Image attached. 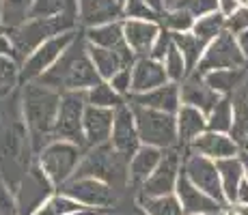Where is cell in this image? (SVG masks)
Masks as SVG:
<instances>
[{
	"mask_svg": "<svg viewBox=\"0 0 248 215\" xmlns=\"http://www.w3.org/2000/svg\"><path fill=\"white\" fill-rule=\"evenodd\" d=\"M37 82L50 86L59 93H69V90H89L91 86L102 82L97 69L89 54V41L84 37V30L80 28L76 39L69 43V47L59 56L54 65L41 75Z\"/></svg>",
	"mask_w": 248,
	"mask_h": 215,
	"instance_id": "1",
	"label": "cell"
},
{
	"mask_svg": "<svg viewBox=\"0 0 248 215\" xmlns=\"http://www.w3.org/2000/svg\"><path fill=\"white\" fill-rule=\"evenodd\" d=\"M20 103L22 114L26 121L28 133H31L32 151L39 153L47 142L54 140V125L56 114L61 106V93L50 86L37 82H22L20 84Z\"/></svg>",
	"mask_w": 248,
	"mask_h": 215,
	"instance_id": "2",
	"label": "cell"
},
{
	"mask_svg": "<svg viewBox=\"0 0 248 215\" xmlns=\"http://www.w3.org/2000/svg\"><path fill=\"white\" fill-rule=\"evenodd\" d=\"M74 176H91L112 185L117 192H125L130 185V159L112 149L110 142L89 146L80 159Z\"/></svg>",
	"mask_w": 248,
	"mask_h": 215,
	"instance_id": "3",
	"label": "cell"
},
{
	"mask_svg": "<svg viewBox=\"0 0 248 215\" xmlns=\"http://www.w3.org/2000/svg\"><path fill=\"white\" fill-rule=\"evenodd\" d=\"M78 28H80L78 15H54V17H31L22 26L4 32L13 43L17 63L22 65L41 43H46L47 39H52L56 35H63V32L78 30Z\"/></svg>",
	"mask_w": 248,
	"mask_h": 215,
	"instance_id": "4",
	"label": "cell"
},
{
	"mask_svg": "<svg viewBox=\"0 0 248 215\" xmlns=\"http://www.w3.org/2000/svg\"><path fill=\"white\" fill-rule=\"evenodd\" d=\"M84 151L87 149L76 144V142L52 140L35 155V161L41 166V170L47 174V179L54 183V187L59 189L61 185H65L76 174V168H78Z\"/></svg>",
	"mask_w": 248,
	"mask_h": 215,
	"instance_id": "5",
	"label": "cell"
},
{
	"mask_svg": "<svg viewBox=\"0 0 248 215\" xmlns=\"http://www.w3.org/2000/svg\"><path fill=\"white\" fill-rule=\"evenodd\" d=\"M132 110H134L138 136H140L142 144L158 146L162 151L179 146L175 114L160 112V110H151V108H142V106H132Z\"/></svg>",
	"mask_w": 248,
	"mask_h": 215,
	"instance_id": "6",
	"label": "cell"
},
{
	"mask_svg": "<svg viewBox=\"0 0 248 215\" xmlns=\"http://www.w3.org/2000/svg\"><path fill=\"white\" fill-rule=\"evenodd\" d=\"M56 192L69 196L84 209H99V211H112L121 200V192H117L112 185L99 179H91V176H71Z\"/></svg>",
	"mask_w": 248,
	"mask_h": 215,
	"instance_id": "7",
	"label": "cell"
},
{
	"mask_svg": "<svg viewBox=\"0 0 248 215\" xmlns=\"http://www.w3.org/2000/svg\"><path fill=\"white\" fill-rule=\"evenodd\" d=\"M84 110H87L84 93H80V90L61 93V106L54 125V140H69L87 149V142H84Z\"/></svg>",
	"mask_w": 248,
	"mask_h": 215,
	"instance_id": "8",
	"label": "cell"
},
{
	"mask_svg": "<svg viewBox=\"0 0 248 215\" xmlns=\"http://www.w3.org/2000/svg\"><path fill=\"white\" fill-rule=\"evenodd\" d=\"M54 192H56L54 183L47 179V174L41 170V166L37 164V161H32V166L26 170V174L22 176L17 189L13 192L17 215H35L37 209Z\"/></svg>",
	"mask_w": 248,
	"mask_h": 215,
	"instance_id": "9",
	"label": "cell"
},
{
	"mask_svg": "<svg viewBox=\"0 0 248 215\" xmlns=\"http://www.w3.org/2000/svg\"><path fill=\"white\" fill-rule=\"evenodd\" d=\"M240 67H246V58L240 50L237 37L231 35L229 30H225L214 41L207 43L201 63H199V67L192 71V73L205 75V73L216 71V69H240Z\"/></svg>",
	"mask_w": 248,
	"mask_h": 215,
	"instance_id": "10",
	"label": "cell"
},
{
	"mask_svg": "<svg viewBox=\"0 0 248 215\" xmlns=\"http://www.w3.org/2000/svg\"><path fill=\"white\" fill-rule=\"evenodd\" d=\"M181 172H184L190 183L197 185L201 192L212 196L214 200H218L220 204L227 207L225 192H222V183H220V172H218V166L214 159L184 149V170Z\"/></svg>",
	"mask_w": 248,
	"mask_h": 215,
	"instance_id": "11",
	"label": "cell"
},
{
	"mask_svg": "<svg viewBox=\"0 0 248 215\" xmlns=\"http://www.w3.org/2000/svg\"><path fill=\"white\" fill-rule=\"evenodd\" d=\"M184 170V149L181 146H173L162 153V159L158 168L154 170V174L140 185L136 194L140 196H166L175 194L177 181Z\"/></svg>",
	"mask_w": 248,
	"mask_h": 215,
	"instance_id": "12",
	"label": "cell"
},
{
	"mask_svg": "<svg viewBox=\"0 0 248 215\" xmlns=\"http://www.w3.org/2000/svg\"><path fill=\"white\" fill-rule=\"evenodd\" d=\"M78 30L63 32V35H56V37H52V39H47L46 43H41V45L22 63V69H20V80L22 82L39 80L41 75H44L46 71L50 69L56 60H59V56L69 47V43L76 39Z\"/></svg>",
	"mask_w": 248,
	"mask_h": 215,
	"instance_id": "13",
	"label": "cell"
},
{
	"mask_svg": "<svg viewBox=\"0 0 248 215\" xmlns=\"http://www.w3.org/2000/svg\"><path fill=\"white\" fill-rule=\"evenodd\" d=\"M110 144L114 151H119L121 155H125L127 159H132V155L140 149L142 142L138 136L134 110L130 103H123L121 108L114 110V123H112V133H110Z\"/></svg>",
	"mask_w": 248,
	"mask_h": 215,
	"instance_id": "14",
	"label": "cell"
},
{
	"mask_svg": "<svg viewBox=\"0 0 248 215\" xmlns=\"http://www.w3.org/2000/svg\"><path fill=\"white\" fill-rule=\"evenodd\" d=\"M89 54L91 60H93L95 69H97L99 78L102 80H110L117 71L125 69V67H132L136 63L138 56L127 47V43H123L121 47H99V45H91L89 43Z\"/></svg>",
	"mask_w": 248,
	"mask_h": 215,
	"instance_id": "15",
	"label": "cell"
},
{
	"mask_svg": "<svg viewBox=\"0 0 248 215\" xmlns=\"http://www.w3.org/2000/svg\"><path fill=\"white\" fill-rule=\"evenodd\" d=\"M127 103L130 106H142V108L160 110V112L177 114V110L181 108L179 84L166 82L154 90H147V93H132L127 95Z\"/></svg>",
	"mask_w": 248,
	"mask_h": 215,
	"instance_id": "16",
	"label": "cell"
},
{
	"mask_svg": "<svg viewBox=\"0 0 248 215\" xmlns=\"http://www.w3.org/2000/svg\"><path fill=\"white\" fill-rule=\"evenodd\" d=\"M175 194H177L181 207H184L186 215H207V213H216L220 209H227L225 204H220L218 200H214L212 196H207L205 192L192 185L188 181V176L181 172L179 181H177V187H175Z\"/></svg>",
	"mask_w": 248,
	"mask_h": 215,
	"instance_id": "17",
	"label": "cell"
},
{
	"mask_svg": "<svg viewBox=\"0 0 248 215\" xmlns=\"http://www.w3.org/2000/svg\"><path fill=\"white\" fill-rule=\"evenodd\" d=\"M186 149L192 151V153H199V155L209 157V159H214V161L240 155V144H237L229 133L209 131V129L205 133H201L199 138H194Z\"/></svg>",
	"mask_w": 248,
	"mask_h": 215,
	"instance_id": "18",
	"label": "cell"
},
{
	"mask_svg": "<svg viewBox=\"0 0 248 215\" xmlns=\"http://www.w3.org/2000/svg\"><path fill=\"white\" fill-rule=\"evenodd\" d=\"M114 20H123V4L119 0H78L80 28H93Z\"/></svg>",
	"mask_w": 248,
	"mask_h": 215,
	"instance_id": "19",
	"label": "cell"
},
{
	"mask_svg": "<svg viewBox=\"0 0 248 215\" xmlns=\"http://www.w3.org/2000/svg\"><path fill=\"white\" fill-rule=\"evenodd\" d=\"M160 22H147V20H123V37L132 52L140 56H149L151 47L160 35Z\"/></svg>",
	"mask_w": 248,
	"mask_h": 215,
	"instance_id": "20",
	"label": "cell"
},
{
	"mask_svg": "<svg viewBox=\"0 0 248 215\" xmlns=\"http://www.w3.org/2000/svg\"><path fill=\"white\" fill-rule=\"evenodd\" d=\"M179 95H181V103L199 108L205 114L216 106L222 97V95H218L212 86L205 82L203 75H199V73H190L188 78L179 84Z\"/></svg>",
	"mask_w": 248,
	"mask_h": 215,
	"instance_id": "21",
	"label": "cell"
},
{
	"mask_svg": "<svg viewBox=\"0 0 248 215\" xmlns=\"http://www.w3.org/2000/svg\"><path fill=\"white\" fill-rule=\"evenodd\" d=\"M112 123H114V110L89 106L87 103V110H84V142H87V149L110 142Z\"/></svg>",
	"mask_w": 248,
	"mask_h": 215,
	"instance_id": "22",
	"label": "cell"
},
{
	"mask_svg": "<svg viewBox=\"0 0 248 215\" xmlns=\"http://www.w3.org/2000/svg\"><path fill=\"white\" fill-rule=\"evenodd\" d=\"M169 82L164 65L151 56H140L132 65V93H147ZM130 93V95H132Z\"/></svg>",
	"mask_w": 248,
	"mask_h": 215,
	"instance_id": "23",
	"label": "cell"
},
{
	"mask_svg": "<svg viewBox=\"0 0 248 215\" xmlns=\"http://www.w3.org/2000/svg\"><path fill=\"white\" fill-rule=\"evenodd\" d=\"M175 121H177V138L181 149H186L194 138L207 131V114L201 112L199 108L186 106V103H181V108L177 110Z\"/></svg>",
	"mask_w": 248,
	"mask_h": 215,
	"instance_id": "24",
	"label": "cell"
},
{
	"mask_svg": "<svg viewBox=\"0 0 248 215\" xmlns=\"http://www.w3.org/2000/svg\"><path fill=\"white\" fill-rule=\"evenodd\" d=\"M162 149L158 146L142 144L130 159V185L136 189H140V185L154 174V170L158 168L162 159Z\"/></svg>",
	"mask_w": 248,
	"mask_h": 215,
	"instance_id": "25",
	"label": "cell"
},
{
	"mask_svg": "<svg viewBox=\"0 0 248 215\" xmlns=\"http://www.w3.org/2000/svg\"><path fill=\"white\" fill-rule=\"evenodd\" d=\"M218 172H220V183H222V192H225L227 204L235 202L237 189L240 183L246 179V164L240 155L235 157H227V159H218L216 161Z\"/></svg>",
	"mask_w": 248,
	"mask_h": 215,
	"instance_id": "26",
	"label": "cell"
},
{
	"mask_svg": "<svg viewBox=\"0 0 248 215\" xmlns=\"http://www.w3.org/2000/svg\"><path fill=\"white\" fill-rule=\"evenodd\" d=\"M203 78L218 95L231 97V95L248 80V67H240V69H216V71L205 73Z\"/></svg>",
	"mask_w": 248,
	"mask_h": 215,
	"instance_id": "27",
	"label": "cell"
},
{
	"mask_svg": "<svg viewBox=\"0 0 248 215\" xmlns=\"http://www.w3.org/2000/svg\"><path fill=\"white\" fill-rule=\"evenodd\" d=\"M84 37L91 45H99V47H121L125 43V37H123V20H114V22H106L99 24V26L93 28H82Z\"/></svg>",
	"mask_w": 248,
	"mask_h": 215,
	"instance_id": "28",
	"label": "cell"
},
{
	"mask_svg": "<svg viewBox=\"0 0 248 215\" xmlns=\"http://www.w3.org/2000/svg\"><path fill=\"white\" fill-rule=\"evenodd\" d=\"M173 43L177 45L181 56H184L186 65H188V71L192 73V71L199 67V63H201L207 43L203 39H199L194 32H173Z\"/></svg>",
	"mask_w": 248,
	"mask_h": 215,
	"instance_id": "29",
	"label": "cell"
},
{
	"mask_svg": "<svg viewBox=\"0 0 248 215\" xmlns=\"http://www.w3.org/2000/svg\"><path fill=\"white\" fill-rule=\"evenodd\" d=\"M231 101H233V112H235V121H233V129L229 136L235 142H240L248 138V80L231 95Z\"/></svg>",
	"mask_w": 248,
	"mask_h": 215,
	"instance_id": "30",
	"label": "cell"
},
{
	"mask_svg": "<svg viewBox=\"0 0 248 215\" xmlns=\"http://www.w3.org/2000/svg\"><path fill=\"white\" fill-rule=\"evenodd\" d=\"M32 4H35V0H2V4H0V26H2V30L22 26L31 17Z\"/></svg>",
	"mask_w": 248,
	"mask_h": 215,
	"instance_id": "31",
	"label": "cell"
},
{
	"mask_svg": "<svg viewBox=\"0 0 248 215\" xmlns=\"http://www.w3.org/2000/svg\"><path fill=\"white\" fill-rule=\"evenodd\" d=\"M136 202L149 215H186L177 194H166V196H140V194H136Z\"/></svg>",
	"mask_w": 248,
	"mask_h": 215,
	"instance_id": "32",
	"label": "cell"
},
{
	"mask_svg": "<svg viewBox=\"0 0 248 215\" xmlns=\"http://www.w3.org/2000/svg\"><path fill=\"white\" fill-rule=\"evenodd\" d=\"M84 97H87L89 106H97V108H108V110H117L127 101L123 95H119L117 90L110 86V82L102 80L95 86H91L89 90H84Z\"/></svg>",
	"mask_w": 248,
	"mask_h": 215,
	"instance_id": "33",
	"label": "cell"
},
{
	"mask_svg": "<svg viewBox=\"0 0 248 215\" xmlns=\"http://www.w3.org/2000/svg\"><path fill=\"white\" fill-rule=\"evenodd\" d=\"M233 121H235V112H233L231 97H220V101L207 112V129L209 131L231 133Z\"/></svg>",
	"mask_w": 248,
	"mask_h": 215,
	"instance_id": "34",
	"label": "cell"
},
{
	"mask_svg": "<svg viewBox=\"0 0 248 215\" xmlns=\"http://www.w3.org/2000/svg\"><path fill=\"white\" fill-rule=\"evenodd\" d=\"M20 69L22 65L13 56H0V101L11 97L22 84Z\"/></svg>",
	"mask_w": 248,
	"mask_h": 215,
	"instance_id": "35",
	"label": "cell"
},
{
	"mask_svg": "<svg viewBox=\"0 0 248 215\" xmlns=\"http://www.w3.org/2000/svg\"><path fill=\"white\" fill-rule=\"evenodd\" d=\"M54 15H78V0H35L31 17H54Z\"/></svg>",
	"mask_w": 248,
	"mask_h": 215,
	"instance_id": "36",
	"label": "cell"
},
{
	"mask_svg": "<svg viewBox=\"0 0 248 215\" xmlns=\"http://www.w3.org/2000/svg\"><path fill=\"white\" fill-rule=\"evenodd\" d=\"M225 22H227V15L220 11H214V13H207V15L199 17L197 22H194V28L192 32L199 37V39H203L205 43L214 41L220 32H225Z\"/></svg>",
	"mask_w": 248,
	"mask_h": 215,
	"instance_id": "37",
	"label": "cell"
},
{
	"mask_svg": "<svg viewBox=\"0 0 248 215\" xmlns=\"http://www.w3.org/2000/svg\"><path fill=\"white\" fill-rule=\"evenodd\" d=\"M82 209H84L82 204L71 200L69 196L54 192L39 209H37L35 215H69V213H76V211H82Z\"/></svg>",
	"mask_w": 248,
	"mask_h": 215,
	"instance_id": "38",
	"label": "cell"
},
{
	"mask_svg": "<svg viewBox=\"0 0 248 215\" xmlns=\"http://www.w3.org/2000/svg\"><path fill=\"white\" fill-rule=\"evenodd\" d=\"M194 22L197 20H194L190 13L181 11V9H175V7H166L164 11L160 13V26L170 32H192Z\"/></svg>",
	"mask_w": 248,
	"mask_h": 215,
	"instance_id": "39",
	"label": "cell"
},
{
	"mask_svg": "<svg viewBox=\"0 0 248 215\" xmlns=\"http://www.w3.org/2000/svg\"><path fill=\"white\" fill-rule=\"evenodd\" d=\"M162 65H164V71H166V75H169V82L181 84L190 75L188 65H186L184 56H181V52L177 50V45H175V43L170 45V50L166 52L164 58H162Z\"/></svg>",
	"mask_w": 248,
	"mask_h": 215,
	"instance_id": "40",
	"label": "cell"
},
{
	"mask_svg": "<svg viewBox=\"0 0 248 215\" xmlns=\"http://www.w3.org/2000/svg\"><path fill=\"white\" fill-rule=\"evenodd\" d=\"M123 20L160 22V13H155L145 0H125L123 2Z\"/></svg>",
	"mask_w": 248,
	"mask_h": 215,
	"instance_id": "41",
	"label": "cell"
},
{
	"mask_svg": "<svg viewBox=\"0 0 248 215\" xmlns=\"http://www.w3.org/2000/svg\"><path fill=\"white\" fill-rule=\"evenodd\" d=\"M169 7L181 9V11L190 13L194 20H199V17L207 15V13L218 11V0H173Z\"/></svg>",
	"mask_w": 248,
	"mask_h": 215,
	"instance_id": "42",
	"label": "cell"
},
{
	"mask_svg": "<svg viewBox=\"0 0 248 215\" xmlns=\"http://www.w3.org/2000/svg\"><path fill=\"white\" fill-rule=\"evenodd\" d=\"M225 30H229L231 35H240V32L248 30V7H237L231 15H227L225 22Z\"/></svg>",
	"mask_w": 248,
	"mask_h": 215,
	"instance_id": "43",
	"label": "cell"
},
{
	"mask_svg": "<svg viewBox=\"0 0 248 215\" xmlns=\"http://www.w3.org/2000/svg\"><path fill=\"white\" fill-rule=\"evenodd\" d=\"M108 82H110V86L119 95H123V97L127 99V95L132 93V67H125V69L117 71Z\"/></svg>",
	"mask_w": 248,
	"mask_h": 215,
	"instance_id": "44",
	"label": "cell"
},
{
	"mask_svg": "<svg viewBox=\"0 0 248 215\" xmlns=\"http://www.w3.org/2000/svg\"><path fill=\"white\" fill-rule=\"evenodd\" d=\"M170 45H173V32L166 30V28H160V35H158V39H155L154 47H151V54L149 56L162 63V58H164L166 52L170 50Z\"/></svg>",
	"mask_w": 248,
	"mask_h": 215,
	"instance_id": "45",
	"label": "cell"
},
{
	"mask_svg": "<svg viewBox=\"0 0 248 215\" xmlns=\"http://www.w3.org/2000/svg\"><path fill=\"white\" fill-rule=\"evenodd\" d=\"M227 213L229 215H248V204L231 202V204H227Z\"/></svg>",
	"mask_w": 248,
	"mask_h": 215,
	"instance_id": "46",
	"label": "cell"
},
{
	"mask_svg": "<svg viewBox=\"0 0 248 215\" xmlns=\"http://www.w3.org/2000/svg\"><path fill=\"white\" fill-rule=\"evenodd\" d=\"M235 202L248 204V179H244L240 183V189H237V196H235Z\"/></svg>",
	"mask_w": 248,
	"mask_h": 215,
	"instance_id": "47",
	"label": "cell"
},
{
	"mask_svg": "<svg viewBox=\"0 0 248 215\" xmlns=\"http://www.w3.org/2000/svg\"><path fill=\"white\" fill-rule=\"evenodd\" d=\"M237 43H240V50H242V54H244L246 67H248V30H244V32H240V35H237Z\"/></svg>",
	"mask_w": 248,
	"mask_h": 215,
	"instance_id": "48",
	"label": "cell"
},
{
	"mask_svg": "<svg viewBox=\"0 0 248 215\" xmlns=\"http://www.w3.org/2000/svg\"><path fill=\"white\" fill-rule=\"evenodd\" d=\"M147 4H149L151 9H154L155 13H162L166 9V0H145Z\"/></svg>",
	"mask_w": 248,
	"mask_h": 215,
	"instance_id": "49",
	"label": "cell"
},
{
	"mask_svg": "<svg viewBox=\"0 0 248 215\" xmlns=\"http://www.w3.org/2000/svg\"><path fill=\"white\" fill-rule=\"evenodd\" d=\"M104 211L99 209H82V211H76V213H69V215H102Z\"/></svg>",
	"mask_w": 248,
	"mask_h": 215,
	"instance_id": "50",
	"label": "cell"
},
{
	"mask_svg": "<svg viewBox=\"0 0 248 215\" xmlns=\"http://www.w3.org/2000/svg\"><path fill=\"white\" fill-rule=\"evenodd\" d=\"M127 215H149V213H147V211H145V209H142V207H140V204H138V202H136V204H134V207H132V209H130V211H127Z\"/></svg>",
	"mask_w": 248,
	"mask_h": 215,
	"instance_id": "51",
	"label": "cell"
},
{
	"mask_svg": "<svg viewBox=\"0 0 248 215\" xmlns=\"http://www.w3.org/2000/svg\"><path fill=\"white\" fill-rule=\"evenodd\" d=\"M207 215H229V213H227V209H220V211H216V213H207Z\"/></svg>",
	"mask_w": 248,
	"mask_h": 215,
	"instance_id": "52",
	"label": "cell"
},
{
	"mask_svg": "<svg viewBox=\"0 0 248 215\" xmlns=\"http://www.w3.org/2000/svg\"><path fill=\"white\" fill-rule=\"evenodd\" d=\"M240 157L244 159V164H248V153H240Z\"/></svg>",
	"mask_w": 248,
	"mask_h": 215,
	"instance_id": "53",
	"label": "cell"
},
{
	"mask_svg": "<svg viewBox=\"0 0 248 215\" xmlns=\"http://www.w3.org/2000/svg\"><path fill=\"white\" fill-rule=\"evenodd\" d=\"M237 4H240V7H248V0H237Z\"/></svg>",
	"mask_w": 248,
	"mask_h": 215,
	"instance_id": "54",
	"label": "cell"
},
{
	"mask_svg": "<svg viewBox=\"0 0 248 215\" xmlns=\"http://www.w3.org/2000/svg\"><path fill=\"white\" fill-rule=\"evenodd\" d=\"M102 215H119V213H114V211H104Z\"/></svg>",
	"mask_w": 248,
	"mask_h": 215,
	"instance_id": "55",
	"label": "cell"
},
{
	"mask_svg": "<svg viewBox=\"0 0 248 215\" xmlns=\"http://www.w3.org/2000/svg\"><path fill=\"white\" fill-rule=\"evenodd\" d=\"M246 179H248V164H246Z\"/></svg>",
	"mask_w": 248,
	"mask_h": 215,
	"instance_id": "56",
	"label": "cell"
},
{
	"mask_svg": "<svg viewBox=\"0 0 248 215\" xmlns=\"http://www.w3.org/2000/svg\"><path fill=\"white\" fill-rule=\"evenodd\" d=\"M119 2H121V4H123V2H125V0H119Z\"/></svg>",
	"mask_w": 248,
	"mask_h": 215,
	"instance_id": "57",
	"label": "cell"
},
{
	"mask_svg": "<svg viewBox=\"0 0 248 215\" xmlns=\"http://www.w3.org/2000/svg\"><path fill=\"white\" fill-rule=\"evenodd\" d=\"M0 30H2V26H0Z\"/></svg>",
	"mask_w": 248,
	"mask_h": 215,
	"instance_id": "58",
	"label": "cell"
},
{
	"mask_svg": "<svg viewBox=\"0 0 248 215\" xmlns=\"http://www.w3.org/2000/svg\"><path fill=\"white\" fill-rule=\"evenodd\" d=\"M0 4H2V0H0Z\"/></svg>",
	"mask_w": 248,
	"mask_h": 215,
	"instance_id": "59",
	"label": "cell"
}]
</instances>
